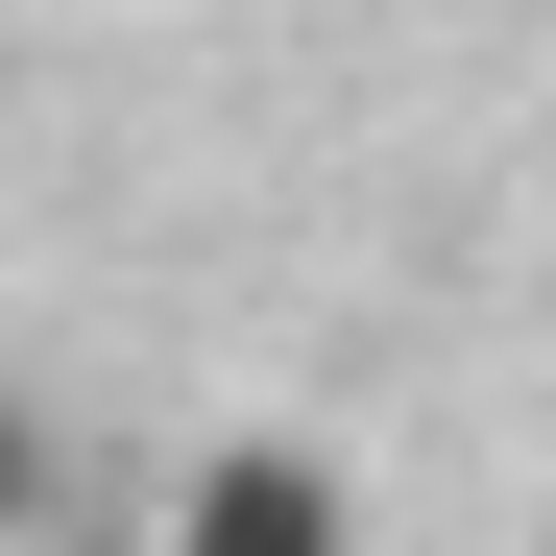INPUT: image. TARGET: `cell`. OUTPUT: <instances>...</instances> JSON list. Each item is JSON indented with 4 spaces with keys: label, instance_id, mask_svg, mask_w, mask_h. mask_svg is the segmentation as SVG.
<instances>
[{
    "label": "cell",
    "instance_id": "obj_2",
    "mask_svg": "<svg viewBox=\"0 0 556 556\" xmlns=\"http://www.w3.org/2000/svg\"><path fill=\"white\" fill-rule=\"evenodd\" d=\"M0 532H49V412L0 388Z\"/></svg>",
    "mask_w": 556,
    "mask_h": 556
},
{
    "label": "cell",
    "instance_id": "obj_1",
    "mask_svg": "<svg viewBox=\"0 0 556 556\" xmlns=\"http://www.w3.org/2000/svg\"><path fill=\"white\" fill-rule=\"evenodd\" d=\"M146 556H363V508H339V459H315V435H218L194 484H169Z\"/></svg>",
    "mask_w": 556,
    "mask_h": 556
}]
</instances>
